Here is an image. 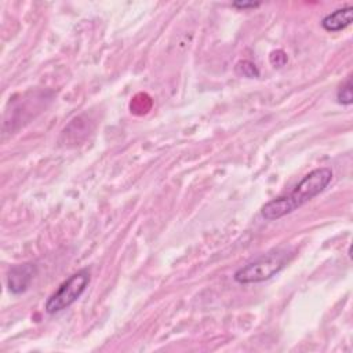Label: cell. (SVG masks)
<instances>
[{
  "mask_svg": "<svg viewBox=\"0 0 353 353\" xmlns=\"http://www.w3.org/2000/svg\"><path fill=\"white\" fill-rule=\"evenodd\" d=\"M334 172L330 167H319L307 172L294 188L290 194L279 196L261 208V215L266 221H277L296 208L302 207L316 196H319L332 181Z\"/></svg>",
  "mask_w": 353,
  "mask_h": 353,
  "instance_id": "6da1fadb",
  "label": "cell"
},
{
  "mask_svg": "<svg viewBox=\"0 0 353 353\" xmlns=\"http://www.w3.org/2000/svg\"><path fill=\"white\" fill-rule=\"evenodd\" d=\"M294 254L287 248L273 250L268 254H262L256 259L239 268L233 279L239 284H256L276 276L281 269L287 266Z\"/></svg>",
  "mask_w": 353,
  "mask_h": 353,
  "instance_id": "7a4b0ae2",
  "label": "cell"
},
{
  "mask_svg": "<svg viewBox=\"0 0 353 353\" xmlns=\"http://www.w3.org/2000/svg\"><path fill=\"white\" fill-rule=\"evenodd\" d=\"M91 280L90 270L87 268L77 270L72 276H69L54 294L48 296L44 303V310L48 314L59 313L73 305L85 291Z\"/></svg>",
  "mask_w": 353,
  "mask_h": 353,
  "instance_id": "3957f363",
  "label": "cell"
},
{
  "mask_svg": "<svg viewBox=\"0 0 353 353\" xmlns=\"http://www.w3.org/2000/svg\"><path fill=\"white\" fill-rule=\"evenodd\" d=\"M37 274V268L34 263L26 262L11 266L7 274V288L11 294L19 295L23 294L30 283L33 281L34 276Z\"/></svg>",
  "mask_w": 353,
  "mask_h": 353,
  "instance_id": "277c9868",
  "label": "cell"
},
{
  "mask_svg": "<svg viewBox=\"0 0 353 353\" xmlns=\"http://www.w3.org/2000/svg\"><path fill=\"white\" fill-rule=\"evenodd\" d=\"M353 22V7L346 6L336 8L335 11L327 14L321 19V26L325 32H341Z\"/></svg>",
  "mask_w": 353,
  "mask_h": 353,
  "instance_id": "5b68a950",
  "label": "cell"
},
{
  "mask_svg": "<svg viewBox=\"0 0 353 353\" xmlns=\"http://www.w3.org/2000/svg\"><path fill=\"white\" fill-rule=\"evenodd\" d=\"M336 102L343 106H349L353 102V85H352V77L349 76L338 88L336 91Z\"/></svg>",
  "mask_w": 353,
  "mask_h": 353,
  "instance_id": "8992f818",
  "label": "cell"
},
{
  "mask_svg": "<svg viewBox=\"0 0 353 353\" xmlns=\"http://www.w3.org/2000/svg\"><path fill=\"white\" fill-rule=\"evenodd\" d=\"M234 72L241 76V77H247V79H254V77H259V70L256 68V65L251 61H239L234 66Z\"/></svg>",
  "mask_w": 353,
  "mask_h": 353,
  "instance_id": "52a82bcc",
  "label": "cell"
},
{
  "mask_svg": "<svg viewBox=\"0 0 353 353\" xmlns=\"http://www.w3.org/2000/svg\"><path fill=\"white\" fill-rule=\"evenodd\" d=\"M287 54L283 50H274L269 55V62L273 68H281L287 63Z\"/></svg>",
  "mask_w": 353,
  "mask_h": 353,
  "instance_id": "ba28073f",
  "label": "cell"
},
{
  "mask_svg": "<svg viewBox=\"0 0 353 353\" xmlns=\"http://www.w3.org/2000/svg\"><path fill=\"white\" fill-rule=\"evenodd\" d=\"M259 6H261V3H258V1H243V0H239V1H233L232 3V7H234L237 10H252V8H256Z\"/></svg>",
  "mask_w": 353,
  "mask_h": 353,
  "instance_id": "9c48e42d",
  "label": "cell"
}]
</instances>
